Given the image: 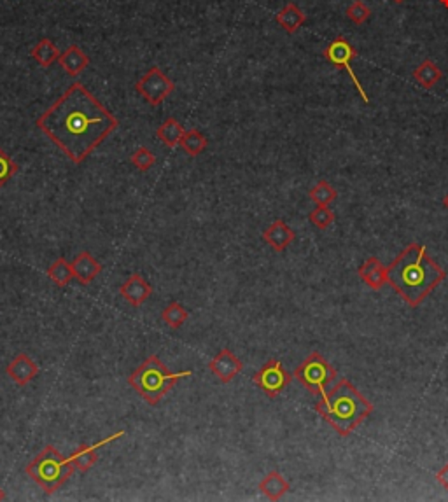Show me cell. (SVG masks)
Wrapping results in <instances>:
<instances>
[{
    "mask_svg": "<svg viewBox=\"0 0 448 502\" xmlns=\"http://www.w3.org/2000/svg\"><path fill=\"white\" fill-rule=\"evenodd\" d=\"M36 126L79 165L118 128V119L77 81L36 119Z\"/></svg>",
    "mask_w": 448,
    "mask_h": 502,
    "instance_id": "1",
    "label": "cell"
},
{
    "mask_svg": "<svg viewBox=\"0 0 448 502\" xmlns=\"http://www.w3.org/2000/svg\"><path fill=\"white\" fill-rule=\"evenodd\" d=\"M445 279L447 272L427 254L422 244H410L387 266V283L412 308L424 303Z\"/></svg>",
    "mask_w": 448,
    "mask_h": 502,
    "instance_id": "2",
    "label": "cell"
},
{
    "mask_svg": "<svg viewBox=\"0 0 448 502\" xmlns=\"http://www.w3.org/2000/svg\"><path fill=\"white\" fill-rule=\"evenodd\" d=\"M375 406L357 391L352 382L341 378L326 395L316 402V411L337 430V434L347 438L373 413Z\"/></svg>",
    "mask_w": 448,
    "mask_h": 502,
    "instance_id": "3",
    "label": "cell"
},
{
    "mask_svg": "<svg viewBox=\"0 0 448 502\" xmlns=\"http://www.w3.org/2000/svg\"><path fill=\"white\" fill-rule=\"evenodd\" d=\"M193 375V371H179L172 373L167 370L165 364L158 355H149V357L133 371L128 377V385L139 392L140 398L147 405L156 406L173 387L180 378H187Z\"/></svg>",
    "mask_w": 448,
    "mask_h": 502,
    "instance_id": "4",
    "label": "cell"
},
{
    "mask_svg": "<svg viewBox=\"0 0 448 502\" xmlns=\"http://www.w3.org/2000/svg\"><path fill=\"white\" fill-rule=\"evenodd\" d=\"M26 476L36 481L46 495H53L60 490L74 473L76 467L70 457H65L53 445H47L25 469Z\"/></svg>",
    "mask_w": 448,
    "mask_h": 502,
    "instance_id": "5",
    "label": "cell"
},
{
    "mask_svg": "<svg viewBox=\"0 0 448 502\" xmlns=\"http://www.w3.org/2000/svg\"><path fill=\"white\" fill-rule=\"evenodd\" d=\"M293 377L296 378L307 391L323 398V395L327 394V387H330L334 382V378H337V370L327 363L319 352H312V354L294 370Z\"/></svg>",
    "mask_w": 448,
    "mask_h": 502,
    "instance_id": "6",
    "label": "cell"
},
{
    "mask_svg": "<svg viewBox=\"0 0 448 502\" xmlns=\"http://www.w3.org/2000/svg\"><path fill=\"white\" fill-rule=\"evenodd\" d=\"M293 380V375L287 373L284 370L282 363L277 361V359H270L259 368L258 371L252 377V382L258 389H261L266 394V398L275 399L279 398L280 392H284V389L291 384Z\"/></svg>",
    "mask_w": 448,
    "mask_h": 502,
    "instance_id": "7",
    "label": "cell"
},
{
    "mask_svg": "<svg viewBox=\"0 0 448 502\" xmlns=\"http://www.w3.org/2000/svg\"><path fill=\"white\" fill-rule=\"evenodd\" d=\"M176 84L160 67H151L135 84V90L151 105H160L173 91Z\"/></svg>",
    "mask_w": 448,
    "mask_h": 502,
    "instance_id": "8",
    "label": "cell"
},
{
    "mask_svg": "<svg viewBox=\"0 0 448 502\" xmlns=\"http://www.w3.org/2000/svg\"><path fill=\"white\" fill-rule=\"evenodd\" d=\"M324 58H326L327 61H330L331 65H334V67H340L343 68L345 72H347L348 76H350L352 83H354L355 90L359 91V95H361V98L364 100V104H369V98L368 95H366L364 88H362V84L359 83L357 76L354 74V70H352V65L350 61L354 60L355 56H357V51L352 47V44L348 42L347 39H345L343 36L337 37V39L333 40V42L330 44V46L324 49Z\"/></svg>",
    "mask_w": 448,
    "mask_h": 502,
    "instance_id": "9",
    "label": "cell"
},
{
    "mask_svg": "<svg viewBox=\"0 0 448 502\" xmlns=\"http://www.w3.org/2000/svg\"><path fill=\"white\" fill-rule=\"evenodd\" d=\"M244 364H242L240 359L233 354L228 348H222L210 363H208V370L210 373L217 378L221 384H230L233 378H237V375L240 373Z\"/></svg>",
    "mask_w": 448,
    "mask_h": 502,
    "instance_id": "10",
    "label": "cell"
},
{
    "mask_svg": "<svg viewBox=\"0 0 448 502\" xmlns=\"http://www.w3.org/2000/svg\"><path fill=\"white\" fill-rule=\"evenodd\" d=\"M119 295H121L123 299L128 301L132 306H140L142 303H146L147 299H149V296L153 295V287L142 275L133 273V275H130L128 279L121 283V287H119Z\"/></svg>",
    "mask_w": 448,
    "mask_h": 502,
    "instance_id": "11",
    "label": "cell"
},
{
    "mask_svg": "<svg viewBox=\"0 0 448 502\" xmlns=\"http://www.w3.org/2000/svg\"><path fill=\"white\" fill-rule=\"evenodd\" d=\"M121 436H125V430H119V432H116V434H112V436H109V438L102 439V441L95 443V445H81V446H77L76 452H74L70 455V460H72V464H74V467H76V471H81V473H86V471H90L98 460L97 450L100 448V446H105L107 443L116 441V439H119Z\"/></svg>",
    "mask_w": 448,
    "mask_h": 502,
    "instance_id": "12",
    "label": "cell"
},
{
    "mask_svg": "<svg viewBox=\"0 0 448 502\" xmlns=\"http://www.w3.org/2000/svg\"><path fill=\"white\" fill-rule=\"evenodd\" d=\"M6 373L9 375V378H11L16 385L25 387V385H29L30 382L39 375V366L29 357V354L22 352V354L16 355L11 363L8 364Z\"/></svg>",
    "mask_w": 448,
    "mask_h": 502,
    "instance_id": "13",
    "label": "cell"
},
{
    "mask_svg": "<svg viewBox=\"0 0 448 502\" xmlns=\"http://www.w3.org/2000/svg\"><path fill=\"white\" fill-rule=\"evenodd\" d=\"M359 279L371 287L373 291H378L387 283V266L380 261L378 258H369L359 266L357 269Z\"/></svg>",
    "mask_w": 448,
    "mask_h": 502,
    "instance_id": "14",
    "label": "cell"
},
{
    "mask_svg": "<svg viewBox=\"0 0 448 502\" xmlns=\"http://www.w3.org/2000/svg\"><path fill=\"white\" fill-rule=\"evenodd\" d=\"M296 238L294 230H291L282 219H277L263 231V240L270 245L275 252H284Z\"/></svg>",
    "mask_w": 448,
    "mask_h": 502,
    "instance_id": "15",
    "label": "cell"
},
{
    "mask_svg": "<svg viewBox=\"0 0 448 502\" xmlns=\"http://www.w3.org/2000/svg\"><path fill=\"white\" fill-rule=\"evenodd\" d=\"M72 272H74V279L81 283V285H88L93 282L102 272V265L90 254V252L83 251L76 256V259L70 262Z\"/></svg>",
    "mask_w": 448,
    "mask_h": 502,
    "instance_id": "16",
    "label": "cell"
},
{
    "mask_svg": "<svg viewBox=\"0 0 448 502\" xmlns=\"http://www.w3.org/2000/svg\"><path fill=\"white\" fill-rule=\"evenodd\" d=\"M58 63H60V67L67 72L68 76L76 77L90 65V58H88V54L84 53L79 46L72 44V46H68L67 49L60 54Z\"/></svg>",
    "mask_w": 448,
    "mask_h": 502,
    "instance_id": "17",
    "label": "cell"
},
{
    "mask_svg": "<svg viewBox=\"0 0 448 502\" xmlns=\"http://www.w3.org/2000/svg\"><path fill=\"white\" fill-rule=\"evenodd\" d=\"M291 485L279 471H270L261 481H259V492L270 501H280L289 492Z\"/></svg>",
    "mask_w": 448,
    "mask_h": 502,
    "instance_id": "18",
    "label": "cell"
},
{
    "mask_svg": "<svg viewBox=\"0 0 448 502\" xmlns=\"http://www.w3.org/2000/svg\"><path fill=\"white\" fill-rule=\"evenodd\" d=\"M275 22L286 30L287 33H294L302 25H305L307 16L302 9L298 8L294 2H289L287 6H284L275 16Z\"/></svg>",
    "mask_w": 448,
    "mask_h": 502,
    "instance_id": "19",
    "label": "cell"
},
{
    "mask_svg": "<svg viewBox=\"0 0 448 502\" xmlns=\"http://www.w3.org/2000/svg\"><path fill=\"white\" fill-rule=\"evenodd\" d=\"M441 76H443L441 68L431 60H424L422 63L413 70V79H415L420 86L426 88V90H431L434 84L440 83Z\"/></svg>",
    "mask_w": 448,
    "mask_h": 502,
    "instance_id": "20",
    "label": "cell"
},
{
    "mask_svg": "<svg viewBox=\"0 0 448 502\" xmlns=\"http://www.w3.org/2000/svg\"><path fill=\"white\" fill-rule=\"evenodd\" d=\"M184 132H186V130H184V126L180 125L176 118H169L162 123V126H158L156 136H158L165 146H169V148H176V146L180 143V140H183Z\"/></svg>",
    "mask_w": 448,
    "mask_h": 502,
    "instance_id": "21",
    "label": "cell"
},
{
    "mask_svg": "<svg viewBox=\"0 0 448 502\" xmlns=\"http://www.w3.org/2000/svg\"><path fill=\"white\" fill-rule=\"evenodd\" d=\"M30 54H32V58L40 65V67H51L54 61H58L61 53L53 40L40 39L39 42L32 47Z\"/></svg>",
    "mask_w": 448,
    "mask_h": 502,
    "instance_id": "22",
    "label": "cell"
},
{
    "mask_svg": "<svg viewBox=\"0 0 448 502\" xmlns=\"http://www.w3.org/2000/svg\"><path fill=\"white\" fill-rule=\"evenodd\" d=\"M179 146L184 149L186 155L193 156L194 158V156H200L201 152L207 149L208 140L203 133L198 132V130H194V128H191V130H186V132H184L183 140H180Z\"/></svg>",
    "mask_w": 448,
    "mask_h": 502,
    "instance_id": "23",
    "label": "cell"
},
{
    "mask_svg": "<svg viewBox=\"0 0 448 502\" xmlns=\"http://www.w3.org/2000/svg\"><path fill=\"white\" fill-rule=\"evenodd\" d=\"M47 276L56 283L58 287H67L74 280L72 265L65 258H58L53 265L47 268Z\"/></svg>",
    "mask_w": 448,
    "mask_h": 502,
    "instance_id": "24",
    "label": "cell"
},
{
    "mask_svg": "<svg viewBox=\"0 0 448 502\" xmlns=\"http://www.w3.org/2000/svg\"><path fill=\"white\" fill-rule=\"evenodd\" d=\"M190 313L184 308L180 303L172 301L170 305H167V308L162 312V319L170 329H179V327L184 326V322L187 320Z\"/></svg>",
    "mask_w": 448,
    "mask_h": 502,
    "instance_id": "25",
    "label": "cell"
},
{
    "mask_svg": "<svg viewBox=\"0 0 448 502\" xmlns=\"http://www.w3.org/2000/svg\"><path fill=\"white\" fill-rule=\"evenodd\" d=\"M309 196L314 203L317 205H330L331 201L337 200L338 193L327 180H319L312 189L309 191Z\"/></svg>",
    "mask_w": 448,
    "mask_h": 502,
    "instance_id": "26",
    "label": "cell"
},
{
    "mask_svg": "<svg viewBox=\"0 0 448 502\" xmlns=\"http://www.w3.org/2000/svg\"><path fill=\"white\" fill-rule=\"evenodd\" d=\"M309 219L317 230H327L334 223V212L327 205H317L309 214Z\"/></svg>",
    "mask_w": 448,
    "mask_h": 502,
    "instance_id": "27",
    "label": "cell"
},
{
    "mask_svg": "<svg viewBox=\"0 0 448 502\" xmlns=\"http://www.w3.org/2000/svg\"><path fill=\"white\" fill-rule=\"evenodd\" d=\"M347 18L350 19L355 25H364L369 18H371V9L361 2V0H354L347 8Z\"/></svg>",
    "mask_w": 448,
    "mask_h": 502,
    "instance_id": "28",
    "label": "cell"
},
{
    "mask_svg": "<svg viewBox=\"0 0 448 502\" xmlns=\"http://www.w3.org/2000/svg\"><path fill=\"white\" fill-rule=\"evenodd\" d=\"M132 163L135 168H139L140 172H147L149 168H153V165L156 163V156L151 149L147 148H139L133 151L132 155Z\"/></svg>",
    "mask_w": 448,
    "mask_h": 502,
    "instance_id": "29",
    "label": "cell"
},
{
    "mask_svg": "<svg viewBox=\"0 0 448 502\" xmlns=\"http://www.w3.org/2000/svg\"><path fill=\"white\" fill-rule=\"evenodd\" d=\"M18 172V165L11 159V156L0 149V187H4Z\"/></svg>",
    "mask_w": 448,
    "mask_h": 502,
    "instance_id": "30",
    "label": "cell"
},
{
    "mask_svg": "<svg viewBox=\"0 0 448 502\" xmlns=\"http://www.w3.org/2000/svg\"><path fill=\"white\" fill-rule=\"evenodd\" d=\"M436 481L445 488V490H448V462L436 473Z\"/></svg>",
    "mask_w": 448,
    "mask_h": 502,
    "instance_id": "31",
    "label": "cell"
},
{
    "mask_svg": "<svg viewBox=\"0 0 448 502\" xmlns=\"http://www.w3.org/2000/svg\"><path fill=\"white\" fill-rule=\"evenodd\" d=\"M443 207L448 210V193L445 194V198H443Z\"/></svg>",
    "mask_w": 448,
    "mask_h": 502,
    "instance_id": "32",
    "label": "cell"
},
{
    "mask_svg": "<svg viewBox=\"0 0 448 502\" xmlns=\"http://www.w3.org/2000/svg\"><path fill=\"white\" fill-rule=\"evenodd\" d=\"M2 501H6V494H4V490L0 488V502H2Z\"/></svg>",
    "mask_w": 448,
    "mask_h": 502,
    "instance_id": "33",
    "label": "cell"
},
{
    "mask_svg": "<svg viewBox=\"0 0 448 502\" xmlns=\"http://www.w3.org/2000/svg\"><path fill=\"white\" fill-rule=\"evenodd\" d=\"M440 4L443 6L445 9H448V0H440Z\"/></svg>",
    "mask_w": 448,
    "mask_h": 502,
    "instance_id": "34",
    "label": "cell"
},
{
    "mask_svg": "<svg viewBox=\"0 0 448 502\" xmlns=\"http://www.w3.org/2000/svg\"><path fill=\"white\" fill-rule=\"evenodd\" d=\"M392 2H396V4H403L405 0H392Z\"/></svg>",
    "mask_w": 448,
    "mask_h": 502,
    "instance_id": "35",
    "label": "cell"
}]
</instances>
